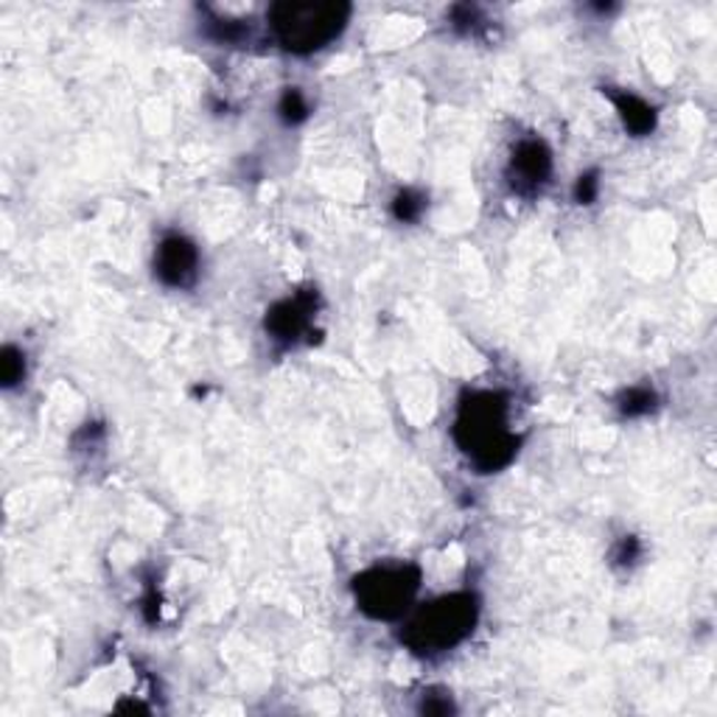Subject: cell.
Returning a JSON list of instances; mask_svg holds the SVG:
<instances>
[{
	"instance_id": "obj_12",
	"label": "cell",
	"mask_w": 717,
	"mask_h": 717,
	"mask_svg": "<svg viewBox=\"0 0 717 717\" xmlns=\"http://www.w3.org/2000/svg\"><path fill=\"white\" fill-rule=\"evenodd\" d=\"M278 112L286 123H300L306 116H309V104H306L303 93H300L298 88H289L283 93V99H280Z\"/></svg>"
},
{
	"instance_id": "obj_7",
	"label": "cell",
	"mask_w": 717,
	"mask_h": 717,
	"mask_svg": "<svg viewBox=\"0 0 717 717\" xmlns=\"http://www.w3.org/2000/svg\"><path fill=\"white\" fill-rule=\"evenodd\" d=\"M317 295L300 292L295 298H286L267 311V333L275 342H298L300 333L309 328L315 315Z\"/></svg>"
},
{
	"instance_id": "obj_13",
	"label": "cell",
	"mask_w": 717,
	"mask_h": 717,
	"mask_svg": "<svg viewBox=\"0 0 717 717\" xmlns=\"http://www.w3.org/2000/svg\"><path fill=\"white\" fill-rule=\"evenodd\" d=\"M597 191H600V180H597L595 171L591 175H580L578 186H575V199L580 205H591L597 199Z\"/></svg>"
},
{
	"instance_id": "obj_11",
	"label": "cell",
	"mask_w": 717,
	"mask_h": 717,
	"mask_svg": "<svg viewBox=\"0 0 717 717\" xmlns=\"http://www.w3.org/2000/svg\"><path fill=\"white\" fill-rule=\"evenodd\" d=\"M23 353H20L18 348H12V345H7V348H3V359H0V379H3V387H14L18 381H23Z\"/></svg>"
},
{
	"instance_id": "obj_4",
	"label": "cell",
	"mask_w": 717,
	"mask_h": 717,
	"mask_svg": "<svg viewBox=\"0 0 717 717\" xmlns=\"http://www.w3.org/2000/svg\"><path fill=\"white\" fill-rule=\"evenodd\" d=\"M420 571L412 564L374 566L353 580V595L359 608L370 619H398L409 611V603L418 595Z\"/></svg>"
},
{
	"instance_id": "obj_3",
	"label": "cell",
	"mask_w": 717,
	"mask_h": 717,
	"mask_svg": "<svg viewBox=\"0 0 717 717\" xmlns=\"http://www.w3.org/2000/svg\"><path fill=\"white\" fill-rule=\"evenodd\" d=\"M269 31L280 48L311 53L337 40L350 20L348 3H275L267 12Z\"/></svg>"
},
{
	"instance_id": "obj_8",
	"label": "cell",
	"mask_w": 717,
	"mask_h": 717,
	"mask_svg": "<svg viewBox=\"0 0 717 717\" xmlns=\"http://www.w3.org/2000/svg\"><path fill=\"white\" fill-rule=\"evenodd\" d=\"M608 96H611L614 107H617L619 118H623V123L628 132H634V135L654 132L656 110L648 104V101H641L639 96H634V93H608Z\"/></svg>"
},
{
	"instance_id": "obj_14",
	"label": "cell",
	"mask_w": 717,
	"mask_h": 717,
	"mask_svg": "<svg viewBox=\"0 0 717 717\" xmlns=\"http://www.w3.org/2000/svg\"><path fill=\"white\" fill-rule=\"evenodd\" d=\"M614 558H617V564L630 566L636 558H639V541H636L634 536L623 538V544H619V549H617V555H614Z\"/></svg>"
},
{
	"instance_id": "obj_2",
	"label": "cell",
	"mask_w": 717,
	"mask_h": 717,
	"mask_svg": "<svg viewBox=\"0 0 717 717\" xmlns=\"http://www.w3.org/2000/svg\"><path fill=\"white\" fill-rule=\"evenodd\" d=\"M477 617L479 600L471 591L438 597V600L426 603L424 608H418L409 617V623L401 630V641L420 656L446 654V650L457 648L462 639L471 636Z\"/></svg>"
},
{
	"instance_id": "obj_10",
	"label": "cell",
	"mask_w": 717,
	"mask_h": 717,
	"mask_svg": "<svg viewBox=\"0 0 717 717\" xmlns=\"http://www.w3.org/2000/svg\"><path fill=\"white\" fill-rule=\"evenodd\" d=\"M424 208H426L424 193L412 191V188H404V191H398L396 202H392V213H396L398 222H415V219L424 213Z\"/></svg>"
},
{
	"instance_id": "obj_9",
	"label": "cell",
	"mask_w": 717,
	"mask_h": 717,
	"mask_svg": "<svg viewBox=\"0 0 717 717\" xmlns=\"http://www.w3.org/2000/svg\"><path fill=\"white\" fill-rule=\"evenodd\" d=\"M656 407V392L648 387H630L619 396V412L636 418V415H648Z\"/></svg>"
},
{
	"instance_id": "obj_5",
	"label": "cell",
	"mask_w": 717,
	"mask_h": 717,
	"mask_svg": "<svg viewBox=\"0 0 717 717\" xmlns=\"http://www.w3.org/2000/svg\"><path fill=\"white\" fill-rule=\"evenodd\" d=\"M549 175H552V152L547 149V143L541 138L521 140L514 158H510V188L521 197H536L549 182Z\"/></svg>"
},
{
	"instance_id": "obj_6",
	"label": "cell",
	"mask_w": 717,
	"mask_h": 717,
	"mask_svg": "<svg viewBox=\"0 0 717 717\" xmlns=\"http://www.w3.org/2000/svg\"><path fill=\"white\" fill-rule=\"evenodd\" d=\"M199 250L186 236H169L155 252V275L171 289H186L197 280Z\"/></svg>"
},
{
	"instance_id": "obj_1",
	"label": "cell",
	"mask_w": 717,
	"mask_h": 717,
	"mask_svg": "<svg viewBox=\"0 0 717 717\" xmlns=\"http://www.w3.org/2000/svg\"><path fill=\"white\" fill-rule=\"evenodd\" d=\"M508 398L501 392L474 390L460 401L455 440L482 474L510 466L519 451V438L508 429Z\"/></svg>"
}]
</instances>
